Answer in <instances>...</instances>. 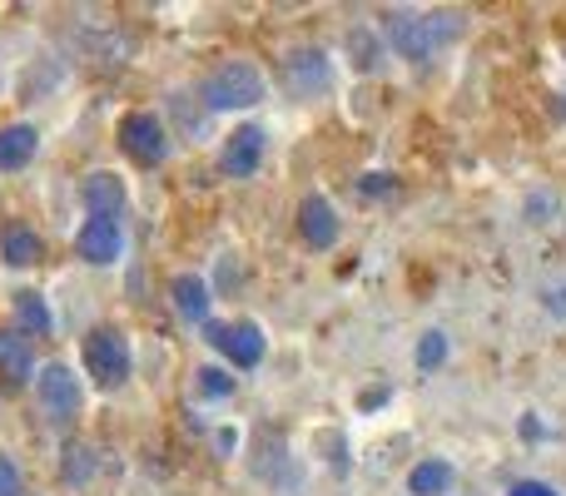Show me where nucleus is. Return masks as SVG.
I'll return each instance as SVG.
<instances>
[{
	"mask_svg": "<svg viewBox=\"0 0 566 496\" xmlns=\"http://www.w3.org/2000/svg\"><path fill=\"white\" fill-rule=\"evenodd\" d=\"M283 75H289V89H298V95H323L333 70H328V55H323V50H293Z\"/></svg>",
	"mask_w": 566,
	"mask_h": 496,
	"instance_id": "nucleus-7",
	"label": "nucleus"
},
{
	"mask_svg": "<svg viewBox=\"0 0 566 496\" xmlns=\"http://www.w3.org/2000/svg\"><path fill=\"white\" fill-rule=\"evenodd\" d=\"M20 492V472H15V462L0 452V496H15Z\"/></svg>",
	"mask_w": 566,
	"mask_h": 496,
	"instance_id": "nucleus-20",
	"label": "nucleus"
},
{
	"mask_svg": "<svg viewBox=\"0 0 566 496\" xmlns=\"http://www.w3.org/2000/svg\"><path fill=\"white\" fill-rule=\"evenodd\" d=\"M6 258L10 263H35L40 258V239L30 229H10L6 234Z\"/></svg>",
	"mask_w": 566,
	"mask_h": 496,
	"instance_id": "nucleus-16",
	"label": "nucleus"
},
{
	"mask_svg": "<svg viewBox=\"0 0 566 496\" xmlns=\"http://www.w3.org/2000/svg\"><path fill=\"white\" fill-rule=\"evenodd\" d=\"M259 159H264V129H254V125L234 129L229 145H224V175H234V179L254 175Z\"/></svg>",
	"mask_w": 566,
	"mask_h": 496,
	"instance_id": "nucleus-9",
	"label": "nucleus"
},
{
	"mask_svg": "<svg viewBox=\"0 0 566 496\" xmlns=\"http://www.w3.org/2000/svg\"><path fill=\"white\" fill-rule=\"evenodd\" d=\"M35 129L30 125H10L0 129V169H25L30 159H35Z\"/></svg>",
	"mask_w": 566,
	"mask_h": 496,
	"instance_id": "nucleus-13",
	"label": "nucleus"
},
{
	"mask_svg": "<svg viewBox=\"0 0 566 496\" xmlns=\"http://www.w3.org/2000/svg\"><path fill=\"white\" fill-rule=\"evenodd\" d=\"M119 139H125V149H129V159H135V165H165V155H169L165 129H159L149 115H125Z\"/></svg>",
	"mask_w": 566,
	"mask_h": 496,
	"instance_id": "nucleus-5",
	"label": "nucleus"
},
{
	"mask_svg": "<svg viewBox=\"0 0 566 496\" xmlns=\"http://www.w3.org/2000/svg\"><path fill=\"white\" fill-rule=\"evenodd\" d=\"M20 323H25L30 333H50V313H45V303H40V293H20Z\"/></svg>",
	"mask_w": 566,
	"mask_h": 496,
	"instance_id": "nucleus-17",
	"label": "nucleus"
},
{
	"mask_svg": "<svg viewBox=\"0 0 566 496\" xmlns=\"http://www.w3.org/2000/svg\"><path fill=\"white\" fill-rule=\"evenodd\" d=\"M298 229H303V239H308L313 249H328L333 239H338V219H333L328 199H318V194H313L308 204H303V219H298Z\"/></svg>",
	"mask_w": 566,
	"mask_h": 496,
	"instance_id": "nucleus-12",
	"label": "nucleus"
},
{
	"mask_svg": "<svg viewBox=\"0 0 566 496\" xmlns=\"http://www.w3.org/2000/svg\"><path fill=\"white\" fill-rule=\"evenodd\" d=\"M80 199H85L90 219H119V209H125V189L115 175H90L80 184Z\"/></svg>",
	"mask_w": 566,
	"mask_h": 496,
	"instance_id": "nucleus-10",
	"label": "nucleus"
},
{
	"mask_svg": "<svg viewBox=\"0 0 566 496\" xmlns=\"http://www.w3.org/2000/svg\"><path fill=\"white\" fill-rule=\"evenodd\" d=\"M35 372V352L20 333H0V382H25Z\"/></svg>",
	"mask_w": 566,
	"mask_h": 496,
	"instance_id": "nucleus-11",
	"label": "nucleus"
},
{
	"mask_svg": "<svg viewBox=\"0 0 566 496\" xmlns=\"http://www.w3.org/2000/svg\"><path fill=\"white\" fill-rule=\"evenodd\" d=\"M442 358H448V338H442V333H428V338L418 342V368H438Z\"/></svg>",
	"mask_w": 566,
	"mask_h": 496,
	"instance_id": "nucleus-18",
	"label": "nucleus"
},
{
	"mask_svg": "<svg viewBox=\"0 0 566 496\" xmlns=\"http://www.w3.org/2000/svg\"><path fill=\"white\" fill-rule=\"evenodd\" d=\"M35 392H40V402H45V412H55V418H70V412H80V382H75V372L60 368V362L40 372Z\"/></svg>",
	"mask_w": 566,
	"mask_h": 496,
	"instance_id": "nucleus-6",
	"label": "nucleus"
},
{
	"mask_svg": "<svg viewBox=\"0 0 566 496\" xmlns=\"http://www.w3.org/2000/svg\"><path fill=\"white\" fill-rule=\"evenodd\" d=\"M199 378H205L199 388H205L209 398H229V392H234V378H229V372H214V368H209V372H199Z\"/></svg>",
	"mask_w": 566,
	"mask_h": 496,
	"instance_id": "nucleus-19",
	"label": "nucleus"
},
{
	"mask_svg": "<svg viewBox=\"0 0 566 496\" xmlns=\"http://www.w3.org/2000/svg\"><path fill=\"white\" fill-rule=\"evenodd\" d=\"M408 487H412V496H442L452 487V467L448 462H422V467H412Z\"/></svg>",
	"mask_w": 566,
	"mask_h": 496,
	"instance_id": "nucleus-14",
	"label": "nucleus"
},
{
	"mask_svg": "<svg viewBox=\"0 0 566 496\" xmlns=\"http://www.w3.org/2000/svg\"><path fill=\"white\" fill-rule=\"evenodd\" d=\"M175 308L185 313L189 323H199V318L209 313V288H205L199 278H179V283H175Z\"/></svg>",
	"mask_w": 566,
	"mask_h": 496,
	"instance_id": "nucleus-15",
	"label": "nucleus"
},
{
	"mask_svg": "<svg viewBox=\"0 0 566 496\" xmlns=\"http://www.w3.org/2000/svg\"><path fill=\"white\" fill-rule=\"evenodd\" d=\"M507 496H557V492H552L547 482H517V487H512Z\"/></svg>",
	"mask_w": 566,
	"mask_h": 496,
	"instance_id": "nucleus-21",
	"label": "nucleus"
},
{
	"mask_svg": "<svg viewBox=\"0 0 566 496\" xmlns=\"http://www.w3.org/2000/svg\"><path fill=\"white\" fill-rule=\"evenodd\" d=\"M85 368L99 388H119L129 378V342L119 328H95L85 338Z\"/></svg>",
	"mask_w": 566,
	"mask_h": 496,
	"instance_id": "nucleus-3",
	"label": "nucleus"
},
{
	"mask_svg": "<svg viewBox=\"0 0 566 496\" xmlns=\"http://www.w3.org/2000/svg\"><path fill=\"white\" fill-rule=\"evenodd\" d=\"M462 15H398L392 20V45L408 60H432L448 40H458Z\"/></svg>",
	"mask_w": 566,
	"mask_h": 496,
	"instance_id": "nucleus-1",
	"label": "nucleus"
},
{
	"mask_svg": "<svg viewBox=\"0 0 566 496\" xmlns=\"http://www.w3.org/2000/svg\"><path fill=\"white\" fill-rule=\"evenodd\" d=\"M209 342H214L224 358H234L239 368H254V362L264 358V333H259L254 323H214Z\"/></svg>",
	"mask_w": 566,
	"mask_h": 496,
	"instance_id": "nucleus-4",
	"label": "nucleus"
},
{
	"mask_svg": "<svg viewBox=\"0 0 566 496\" xmlns=\"http://www.w3.org/2000/svg\"><path fill=\"white\" fill-rule=\"evenodd\" d=\"M75 249H80V258H85V263H99V268H105V263L119 258L125 239H119V224H115V219H90V224L80 229Z\"/></svg>",
	"mask_w": 566,
	"mask_h": 496,
	"instance_id": "nucleus-8",
	"label": "nucleus"
},
{
	"mask_svg": "<svg viewBox=\"0 0 566 496\" xmlns=\"http://www.w3.org/2000/svg\"><path fill=\"white\" fill-rule=\"evenodd\" d=\"M264 99V75H259L254 65H244V60H234V65L214 70V75L205 80V105L209 109H249Z\"/></svg>",
	"mask_w": 566,
	"mask_h": 496,
	"instance_id": "nucleus-2",
	"label": "nucleus"
}]
</instances>
